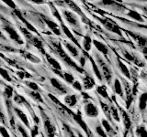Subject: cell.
<instances>
[{
  "instance_id": "6da1fadb",
  "label": "cell",
  "mask_w": 147,
  "mask_h": 137,
  "mask_svg": "<svg viewBox=\"0 0 147 137\" xmlns=\"http://www.w3.org/2000/svg\"><path fill=\"white\" fill-rule=\"evenodd\" d=\"M53 49H54V51L56 52L60 57H61V59H63V61L65 62V63H67L69 66L70 67H72V68H75L76 70H78L79 72H81V73H83L84 71H83L81 68L78 67L76 64L73 61H72V59L68 56V55L66 54V52L64 51L63 50V49L62 48V46H61V44H60L59 42H53Z\"/></svg>"
},
{
  "instance_id": "7a4b0ae2",
  "label": "cell",
  "mask_w": 147,
  "mask_h": 137,
  "mask_svg": "<svg viewBox=\"0 0 147 137\" xmlns=\"http://www.w3.org/2000/svg\"><path fill=\"white\" fill-rule=\"evenodd\" d=\"M98 20L102 23L103 26L106 27L107 29H109V31H111L113 32V33L115 34H118L119 36H121V29L118 27L117 24H115V23L112 21V20H110L109 18H107V17H103V18H98Z\"/></svg>"
},
{
  "instance_id": "3957f363",
  "label": "cell",
  "mask_w": 147,
  "mask_h": 137,
  "mask_svg": "<svg viewBox=\"0 0 147 137\" xmlns=\"http://www.w3.org/2000/svg\"><path fill=\"white\" fill-rule=\"evenodd\" d=\"M20 30L23 32V35H24V36L26 37V38H27L28 39H29V41H30V42L32 45H34L36 48H38L42 53H45V52H44V50L42 49V44H41V41H40V40H39L38 39L36 38V37L32 36L30 31H28L27 29H23V27H20Z\"/></svg>"
},
{
  "instance_id": "277c9868",
  "label": "cell",
  "mask_w": 147,
  "mask_h": 137,
  "mask_svg": "<svg viewBox=\"0 0 147 137\" xmlns=\"http://www.w3.org/2000/svg\"><path fill=\"white\" fill-rule=\"evenodd\" d=\"M3 29L7 31V33L8 34L9 36V38H10L12 40L14 41H16V42L18 44H20V45H23L24 44V42H23V40L21 39L20 38V36L18 35V32L15 30V29L10 26V25H6V26H3Z\"/></svg>"
},
{
  "instance_id": "5b68a950",
  "label": "cell",
  "mask_w": 147,
  "mask_h": 137,
  "mask_svg": "<svg viewBox=\"0 0 147 137\" xmlns=\"http://www.w3.org/2000/svg\"><path fill=\"white\" fill-rule=\"evenodd\" d=\"M41 115H42L43 123H44V126L46 128V132H47L49 137H53L54 136V134H55V128H54V126L52 124V122H51L50 119L43 112L42 110H41Z\"/></svg>"
},
{
  "instance_id": "8992f818",
  "label": "cell",
  "mask_w": 147,
  "mask_h": 137,
  "mask_svg": "<svg viewBox=\"0 0 147 137\" xmlns=\"http://www.w3.org/2000/svg\"><path fill=\"white\" fill-rule=\"evenodd\" d=\"M98 63L101 68V72H102V74L104 75L105 80H107L108 83H110V82H111V79H112V75H111V71H110L109 68L106 65L104 61H101L100 58H98Z\"/></svg>"
},
{
  "instance_id": "52a82bcc",
  "label": "cell",
  "mask_w": 147,
  "mask_h": 137,
  "mask_svg": "<svg viewBox=\"0 0 147 137\" xmlns=\"http://www.w3.org/2000/svg\"><path fill=\"white\" fill-rule=\"evenodd\" d=\"M63 16L64 17L65 20L70 25H72L74 27H78V26H79V22H78V19L76 18V17L74 15V13H72L71 11L63 10Z\"/></svg>"
},
{
  "instance_id": "ba28073f",
  "label": "cell",
  "mask_w": 147,
  "mask_h": 137,
  "mask_svg": "<svg viewBox=\"0 0 147 137\" xmlns=\"http://www.w3.org/2000/svg\"><path fill=\"white\" fill-rule=\"evenodd\" d=\"M85 112H86V114L88 117H91V118H94V117H96L98 115V110L96 108V106L93 103L91 102H88L86 104L85 106Z\"/></svg>"
},
{
  "instance_id": "9c48e42d",
  "label": "cell",
  "mask_w": 147,
  "mask_h": 137,
  "mask_svg": "<svg viewBox=\"0 0 147 137\" xmlns=\"http://www.w3.org/2000/svg\"><path fill=\"white\" fill-rule=\"evenodd\" d=\"M43 20L45 21V23L47 24V26L50 27V29L53 31V33H55L56 35H59V36L61 35V31L59 29V26L56 24V23L53 22V20L49 19V18L46 17H43Z\"/></svg>"
},
{
  "instance_id": "30bf717a",
  "label": "cell",
  "mask_w": 147,
  "mask_h": 137,
  "mask_svg": "<svg viewBox=\"0 0 147 137\" xmlns=\"http://www.w3.org/2000/svg\"><path fill=\"white\" fill-rule=\"evenodd\" d=\"M71 113H72V115H73L74 119H75V121L81 126L82 129L86 132V134H89V132H88V130H87V126H86V122H85L84 121H83L82 116L80 115V114L75 113V112H71Z\"/></svg>"
},
{
  "instance_id": "8fae6325",
  "label": "cell",
  "mask_w": 147,
  "mask_h": 137,
  "mask_svg": "<svg viewBox=\"0 0 147 137\" xmlns=\"http://www.w3.org/2000/svg\"><path fill=\"white\" fill-rule=\"evenodd\" d=\"M129 34H130L132 37V39H134L140 46H142V48H147V38H145V37H142L141 35H137V34H134V33H131V32H130Z\"/></svg>"
},
{
  "instance_id": "7c38bea8",
  "label": "cell",
  "mask_w": 147,
  "mask_h": 137,
  "mask_svg": "<svg viewBox=\"0 0 147 137\" xmlns=\"http://www.w3.org/2000/svg\"><path fill=\"white\" fill-rule=\"evenodd\" d=\"M14 12H15V14L17 15V17H18V18H20V20H21L23 23H24L25 26L27 27V29H29L30 31L35 32V33H38V32H37V30L34 29V27H33V26H31V25L30 24V23L28 22V21L25 19V18L22 17V15H21V12H20V10H18V9H15V11H14Z\"/></svg>"
},
{
  "instance_id": "4fadbf2b",
  "label": "cell",
  "mask_w": 147,
  "mask_h": 137,
  "mask_svg": "<svg viewBox=\"0 0 147 137\" xmlns=\"http://www.w3.org/2000/svg\"><path fill=\"white\" fill-rule=\"evenodd\" d=\"M93 44L95 45V47L96 48V49H98V51L101 52L102 54L107 55V54L109 53V49H108V48H107V46L104 45L102 42H100V41H98V40L94 39V40H93Z\"/></svg>"
},
{
  "instance_id": "5bb4252c",
  "label": "cell",
  "mask_w": 147,
  "mask_h": 137,
  "mask_svg": "<svg viewBox=\"0 0 147 137\" xmlns=\"http://www.w3.org/2000/svg\"><path fill=\"white\" fill-rule=\"evenodd\" d=\"M51 83H52V85L54 87V88H56L60 91H62V92H67V89L64 87V85L62 84L61 82H60L57 79H55V78L51 79Z\"/></svg>"
},
{
  "instance_id": "9a60e30c",
  "label": "cell",
  "mask_w": 147,
  "mask_h": 137,
  "mask_svg": "<svg viewBox=\"0 0 147 137\" xmlns=\"http://www.w3.org/2000/svg\"><path fill=\"white\" fill-rule=\"evenodd\" d=\"M64 102L66 103V105H68L69 107H74L77 102V98L76 95H67L64 98Z\"/></svg>"
},
{
  "instance_id": "2e32d148",
  "label": "cell",
  "mask_w": 147,
  "mask_h": 137,
  "mask_svg": "<svg viewBox=\"0 0 147 137\" xmlns=\"http://www.w3.org/2000/svg\"><path fill=\"white\" fill-rule=\"evenodd\" d=\"M83 84H84V87L86 90H90L95 86V81L93 80V78L87 76L83 79Z\"/></svg>"
},
{
  "instance_id": "e0dca14e",
  "label": "cell",
  "mask_w": 147,
  "mask_h": 137,
  "mask_svg": "<svg viewBox=\"0 0 147 137\" xmlns=\"http://www.w3.org/2000/svg\"><path fill=\"white\" fill-rule=\"evenodd\" d=\"M46 55V58H47V61H49V63L52 65L53 67V70H59V71H61V66H60V64H59V62L56 61V59H54L53 58H52L50 56V55H48V54H45Z\"/></svg>"
},
{
  "instance_id": "ac0fdd59",
  "label": "cell",
  "mask_w": 147,
  "mask_h": 137,
  "mask_svg": "<svg viewBox=\"0 0 147 137\" xmlns=\"http://www.w3.org/2000/svg\"><path fill=\"white\" fill-rule=\"evenodd\" d=\"M15 112H17V114H18V116L20 117V120L23 122V123L28 127V128H30V122H29V121H28V118H27V116H26V114L23 112L22 111H20V110H18V109H15Z\"/></svg>"
},
{
  "instance_id": "d6986e66",
  "label": "cell",
  "mask_w": 147,
  "mask_h": 137,
  "mask_svg": "<svg viewBox=\"0 0 147 137\" xmlns=\"http://www.w3.org/2000/svg\"><path fill=\"white\" fill-rule=\"evenodd\" d=\"M146 106H147V92H144L140 96L139 108H140V110H142V111H144V110L146 108Z\"/></svg>"
},
{
  "instance_id": "ffe728a7",
  "label": "cell",
  "mask_w": 147,
  "mask_h": 137,
  "mask_svg": "<svg viewBox=\"0 0 147 137\" xmlns=\"http://www.w3.org/2000/svg\"><path fill=\"white\" fill-rule=\"evenodd\" d=\"M128 16L130 17L132 19H134L136 21H139V22H144V18L142 17V16L140 15L139 13L135 10H130L128 13Z\"/></svg>"
},
{
  "instance_id": "44dd1931",
  "label": "cell",
  "mask_w": 147,
  "mask_h": 137,
  "mask_svg": "<svg viewBox=\"0 0 147 137\" xmlns=\"http://www.w3.org/2000/svg\"><path fill=\"white\" fill-rule=\"evenodd\" d=\"M101 123H102L103 127L105 128L106 132H107L108 134H109V136H110V135L112 136V135L114 134V131H113V129H112V127L110 126V124L109 123V122H108L107 120H105V119H102V120H101Z\"/></svg>"
},
{
  "instance_id": "7402d4cb",
  "label": "cell",
  "mask_w": 147,
  "mask_h": 137,
  "mask_svg": "<svg viewBox=\"0 0 147 137\" xmlns=\"http://www.w3.org/2000/svg\"><path fill=\"white\" fill-rule=\"evenodd\" d=\"M64 46H65V48L70 51V53L73 55L74 57H77L78 56V50L75 47V46H73L72 44L66 42V41H64Z\"/></svg>"
},
{
  "instance_id": "603a6c76",
  "label": "cell",
  "mask_w": 147,
  "mask_h": 137,
  "mask_svg": "<svg viewBox=\"0 0 147 137\" xmlns=\"http://www.w3.org/2000/svg\"><path fill=\"white\" fill-rule=\"evenodd\" d=\"M119 68H121V72H122V74H123L124 76H126L127 78H131L130 71H129L127 66H126L124 63H122V61H119Z\"/></svg>"
},
{
  "instance_id": "cb8c5ba5",
  "label": "cell",
  "mask_w": 147,
  "mask_h": 137,
  "mask_svg": "<svg viewBox=\"0 0 147 137\" xmlns=\"http://www.w3.org/2000/svg\"><path fill=\"white\" fill-rule=\"evenodd\" d=\"M62 29H63V32H64V34H65L69 39H70L72 41H74V42H75V43H76V45H77V46H79V44L77 43L76 39H75V37H74V36H73V34L71 33V31L69 30V29H67V27H66V26H64V25L63 24V23H62Z\"/></svg>"
},
{
  "instance_id": "d4e9b609",
  "label": "cell",
  "mask_w": 147,
  "mask_h": 137,
  "mask_svg": "<svg viewBox=\"0 0 147 137\" xmlns=\"http://www.w3.org/2000/svg\"><path fill=\"white\" fill-rule=\"evenodd\" d=\"M93 42V40H91L90 37L89 36H86L84 38V41H83V47L86 50L89 51L90 49H91V44Z\"/></svg>"
},
{
  "instance_id": "484cf974",
  "label": "cell",
  "mask_w": 147,
  "mask_h": 137,
  "mask_svg": "<svg viewBox=\"0 0 147 137\" xmlns=\"http://www.w3.org/2000/svg\"><path fill=\"white\" fill-rule=\"evenodd\" d=\"M96 91H98V93L101 96V97H103L105 99H109V94H108L107 89H106L105 86H103V85L98 86V89H96Z\"/></svg>"
},
{
  "instance_id": "4316f807",
  "label": "cell",
  "mask_w": 147,
  "mask_h": 137,
  "mask_svg": "<svg viewBox=\"0 0 147 137\" xmlns=\"http://www.w3.org/2000/svg\"><path fill=\"white\" fill-rule=\"evenodd\" d=\"M22 54H24V56L28 59H29L30 61H31V62H34V63H39V62H40V59L38 57H36V56H34V55H32L31 53L22 51Z\"/></svg>"
},
{
  "instance_id": "83f0119b",
  "label": "cell",
  "mask_w": 147,
  "mask_h": 137,
  "mask_svg": "<svg viewBox=\"0 0 147 137\" xmlns=\"http://www.w3.org/2000/svg\"><path fill=\"white\" fill-rule=\"evenodd\" d=\"M90 61H91L92 68H93V70H94L95 75H96V77H98V79L101 81V80H102V76H101V73H100V71H99V70H98V66L96 65V63H95V61H93V59H91V58H90Z\"/></svg>"
},
{
  "instance_id": "f1b7e54d",
  "label": "cell",
  "mask_w": 147,
  "mask_h": 137,
  "mask_svg": "<svg viewBox=\"0 0 147 137\" xmlns=\"http://www.w3.org/2000/svg\"><path fill=\"white\" fill-rule=\"evenodd\" d=\"M114 90L116 91V93L119 94V96L123 97V92H122V89H121V82L118 79L115 80L114 81Z\"/></svg>"
},
{
  "instance_id": "f546056e",
  "label": "cell",
  "mask_w": 147,
  "mask_h": 137,
  "mask_svg": "<svg viewBox=\"0 0 147 137\" xmlns=\"http://www.w3.org/2000/svg\"><path fill=\"white\" fill-rule=\"evenodd\" d=\"M121 112H122V113H121V114H122V118H123V120H124V125H125L126 129L129 130V129H130V127H131V122L130 118H129L128 114H127L126 112H124L123 111H122Z\"/></svg>"
},
{
  "instance_id": "4dcf8cb0",
  "label": "cell",
  "mask_w": 147,
  "mask_h": 137,
  "mask_svg": "<svg viewBox=\"0 0 147 137\" xmlns=\"http://www.w3.org/2000/svg\"><path fill=\"white\" fill-rule=\"evenodd\" d=\"M29 95L32 99H34L35 100H38V102H43V100H42V98H41L40 94L38 92V91H30Z\"/></svg>"
},
{
  "instance_id": "1f68e13d",
  "label": "cell",
  "mask_w": 147,
  "mask_h": 137,
  "mask_svg": "<svg viewBox=\"0 0 147 137\" xmlns=\"http://www.w3.org/2000/svg\"><path fill=\"white\" fill-rule=\"evenodd\" d=\"M66 3H68V6L70 7L74 11H76V13L79 14V15L83 16V13L81 12V9L76 6V3H74V2H72V1H66Z\"/></svg>"
},
{
  "instance_id": "d6a6232c",
  "label": "cell",
  "mask_w": 147,
  "mask_h": 137,
  "mask_svg": "<svg viewBox=\"0 0 147 137\" xmlns=\"http://www.w3.org/2000/svg\"><path fill=\"white\" fill-rule=\"evenodd\" d=\"M137 134L139 135L140 137H147V131L145 129L144 126H140L137 128L136 130Z\"/></svg>"
},
{
  "instance_id": "836d02e7",
  "label": "cell",
  "mask_w": 147,
  "mask_h": 137,
  "mask_svg": "<svg viewBox=\"0 0 147 137\" xmlns=\"http://www.w3.org/2000/svg\"><path fill=\"white\" fill-rule=\"evenodd\" d=\"M63 78H64V80L68 82V83L73 84L74 82H75V78H74V76L72 74H70V73H68V72H64L63 73Z\"/></svg>"
},
{
  "instance_id": "e575fe53",
  "label": "cell",
  "mask_w": 147,
  "mask_h": 137,
  "mask_svg": "<svg viewBox=\"0 0 147 137\" xmlns=\"http://www.w3.org/2000/svg\"><path fill=\"white\" fill-rule=\"evenodd\" d=\"M103 5H105V6H109V7H117L118 8L119 7H123L121 5L119 4H116L114 1H109V0H104V1L101 2Z\"/></svg>"
},
{
  "instance_id": "d590c367",
  "label": "cell",
  "mask_w": 147,
  "mask_h": 137,
  "mask_svg": "<svg viewBox=\"0 0 147 137\" xmlns=\"http://www.w3.org/2000/svg\"><path fill=\"white\" fill-rule=\"evenodd\" d=\"M123 54H124V57H125V58L128 59V61H134L135 63L139 64V63H138V61H137V59L134 58V56H133V55L130 54L128 51H123Z\"/></svg>"
},
{
  "instance_id": "8d00e7d4",
  "label": "cell",
  "mask_w": 147,
  "mask_h": 137,
  "mask_svg": "<svg viewBox=\"0 0 147 137\" xmlns=\"http://www.w3.org/2000/svg\"><path fill=\"white\" fill-rule=\"evenodd\" d=\"M110 113H111L112 117L115 119V120H116L117 122H119V114H118V111H117L116 108L111 107V109H110Z\"/></svg>"
},
{
  "instance_id": "74e56055",
  "label": "cell",
  "mask_w": 147,
  "mask_h": 137,
  "mask_svg": "<svg viewBox=\"0 0 147 137\" xmlns=\"http://www.w3.org/2000/svg\"><path fill=\"white\" fill-rule=\"evenodd\" d=\"M0 73H1V76L4 78L5 80H7L8 82L11 81V78H10V76H9V74H8L7 71L6 70H4V68H1V70H0Z\"/></svg>"
},
{
  "instance_id": "f35d334b",
  "label": "cell",
  "mask_w": 147,
  "mask_h": 137,
  "mask_svg": "<svg viewBox=\"0 0 147 137\" xmlns=\"http://www.w3.org/2000/svg\"><path fill=\"white\" fill-rule=\"evenodd\" d=\"M96 134H98L100 137H108L107 134H106V132L105 131L103 130V128L101 127V126H98L96 128Z\"/></svg>"
},
{
  "instance_id": "ab89813d",
  "label": "cell",
  "mask_w": 147,
  "mask_h": 137,
  "mask_svg": "<svg viewBox=\"0 0 147 137\" xmlns=\"http://www.w3.org/2000/svg\"><path fill=\"white\" fill-rule=\"evenodd\" d=\"M5 95L7 96V98H11L12 95H13V89L11 88V87H7L6 89H5Z\"/></svg>"
},
{
  "instance_id": "60d3db41",
  "label": "cell",
  "mask_w": 147,
  "mask_h": 137,
  "mask_svg": "<svg viewBox=\"0 0 147 137\" xmlns=\"http://www.w3.org/2000/svg\"><path fill=\"white\" fill-rule=\"evenodd\" d=\"M17 75L20 78V79H24V78H31V75L27 73L26 71H18Z\"/></svg>"
},
{
  "instance_id": "b9f144b4",
  "label": "cell",
  "mask_w": 147,
  "mask_h": 137,
  "mask_svg": "<svg viewBox=\"0 0 147 137\" xmlns=\"http://www.w3.org/2000/svg\"><path fill=\"white\" fill-rule=\"evenodd\" d=\"M26 84H27V86L29 87V88H30L31 90H38V89H39V87H38V85H37L36 83H34V82H31V81H27L26 82Z\"/></svg>"
},
{
  "instance_id": "7bdbcfd3",
  "label": "cell",
  "mask_w": 147,
  "mask_h": 137,
  "mask_svg": "<svg viewBox=\"0 0 147 137\" xmlns=\"http://www.w3.org/2000/svg\"><path fill=\"white\" fill-rule=\"evenodd\" d=\"M18 131H20V132L22 134V137H30V135L28 134V132H26V130L20 124H18Z\"/></svg>"
},
{
  "instance_id": "ee69618b",
  "label": "cell",
  "mask_w": 147,
  "mask_h": 137,
  "mask_svg": "<svg viewBox=\"0 0 147 137\" xmlns=\"http://www.w3.org/2000/svg\"><path fill=\"white\" fill-rule=\"evenodd\" d=\"M73 85V87H74V89H76V90H79V91H81L82 90V85H81V83L79 81H75L74 83L72 84Z\"/></svg>"
},
{
  "instance_id": "f6af8a7d",
  "label": "cell",
  "mask_w": 147,
  "mask_h": 137,
  "mask_svg": "<svg viewBox=\"0 0 147 137\" xmlns=\"http://www.w3.org/2000/svg\"><path fill=\"white\" fill-rule=\"evenodd\" d=\"M0 132H1L2 134V137H10L9 134L7 132V130H6V128L5 127H0Z\"/></svg>"
},
{
  "instance_id": "bcb514c9",
  "label": "cell",
  "mask_w": 147,
  "mask_h": 137,
  "mask_svg": "<svg viewBox=\"0 0 147 137\" xmlns=\"http://www.w3.org/2000/svg\"><path fill=\"white\" fill-rule=\"evenodd\" d=\"M37 134H38V127L34 126L33 129L31 130V137H36Z\"/></svg>"
},
{
  "instance_id": "7dc6e473",
  "label": "cell",
  "mask_w": 147,
  "mask_h": 137,
  "mask_svg": "<svg viewBox=\"0 0 147 137\" xmlns=\"http://www.w3.org/2000/svg\"><path fill=\"white\" fill-rule=\"evenodd\" d=\"M6 3H7V6H9V7H10L11 8H13L14 9V10H15V9H16V5H15V3H14L13 1H6Z\"/></svg>"
},
{
  "instance_id": "c3c4849f",
  "label": "cell",
  "mask_w": 147,
  "mask_h": 137,
  "mask_svg": "<svg viewBox=\"0 0 147 137\" xmlns=\"http://www.w3.org/2000/svg\"><path fill=\"white\" fill-rule=\"evenodd\" d=\"M80 62H81V64H82V66H84V65H85V59H84V58H81V59H80Z\"/></svg>"
},
{
  "instance_id": "681fc988",
  "label": "cell",
  "mask_w": 147,
  "mask_h": 137,
  "mask_svg": "<svg viewBox=\"0 0 147 137\" xmlns=\"http://www.w3.org/2000/svg\"><path fill=\"white\" fill-rule=\"evenodd\" d=\"M142 51L145 54V56H147V48H142Z\"/></svg>"
},
{
  "instance_id": "f907efd6",
  "label": "cell",
  "mask_w": 147,
  "mask_h": 137,
  "mask_svg": "<svg viewBox=\"0 0 147 137\" xmlns=\"http://www.w3.org/2000/svg\"><path fill=\"white\" fill-rule=\"evenodd\" d=\"M142 9L144 10V12L145 13V15H147V7H142Z\"/></svg>"
},
{
  "instance_id": "816d5d0a",
  "label": "cell",
  "mask_w": 147,
  "mask_h": 137,
  "mask_svg": "<svg viewBox=\"0 0 147 137\" xmlns=\"http://www.w3.org/2000/svg\"><path fill=\"white\" fill-rule=\"evenodd\" d=\"M33 2H34V3H36V4H40V3H43V1H39V0H38V1H37V0H33Z\"/></svg>"
},
{
  "instance_id": "f5cc1de1",
  "label": "cell",
  "mask_w": 147,
  "mask_h": 137,
  "mask_svg": "<svg viewBox=\"0 0 147 137\" xmlns=\"http://www.w3.org/2000/svg\"><path fill=\"white\" fill-rule=\"evenodd\" d=\"M78 137H84V136H83V134H81L78 132Z\"/></svg>"
},
{
  "instance_id": "db71d44e",
  "label": "cell",
  "mask_w": 147,
  "mask_h": 137,
  "mask_svg": "<svg viewBox=\"0 0 147 137\" xmlns=\"http://www.w3.org/2000/svg\"><path fill=\"white\" fill-rule=\"evenodd\" d=\"M145 58H146V59H147V56H145Z\"/></svg>"
}]
</instances>
